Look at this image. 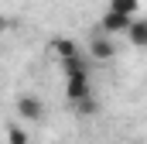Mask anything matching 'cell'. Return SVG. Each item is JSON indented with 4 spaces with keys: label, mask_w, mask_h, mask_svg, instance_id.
<instances>
[{
    "label": "cell",
    "mask_w": 147,
    "mask_h": 144,
    "mask_svg": "<svg viewBox=\"0 0 147 144\" xmlns=\"http://www.w3.org/2000/svg\"><path fill=\"white\" fill-rule=\"evenodd\" d=\"M75 113H82V117H89V113H96V100L89 96V100H79V103H72Z\"/></svg>",
    "instance_id": "obj_10"
},
{
    "label": "cell",
    "mask_w": 147,
    "mask_h": 144,
    "mask_svg": "<svg viewBox=\"0 0 147 144\" xmlns=\"http://www.w3.org/2000/svg\"><path fill=\"white\" fill-rule=\"evenodd\" d=\"M7 141L10 144H28V130L21 124H7Z\"/></svg>",
    "instance_id": "obj_9"
},
{
    "label": "cell",
    "mask_w": 147,
    "mask_h": 144,
    "mask_svg": "<svg viewBox=\"0 0 147 144\" xmlns=\"http://www.w3.org/2000/svg\"><path fill=\"white\" fill-rule=\"evenodd\" d=\"M65 96H69L72 103L89 100V96H92V89H89V75H86V79H69V82H65Z\"/></svg>",
    "instance_id": "obj_4"
},
{
    "label": "cell",
    "mask_w": 147,
    "mask_h": 144,
    "mask_svg": "<svg viewBox=\"0 0 147 144\" xmlns=\"http://www.w3.org/2000/svg\"><path fill=\"white\" fill-rule=\"evenodd\" d=\"M51 52H55L58 58H72V55H79V45H75L72 38H55V41H51Z\"/></svg>",
    "instance_id": "obj_7"
},
{
    "label": "cell",
    "mask_w": 147,
    "mask_h": 144,
    "mask_svg": "<svg viewBox=\"0 0 147 144\" xmlns=\"http://www.w3.org/2000/svg\"><path fill=\"white\" fill-rule=\"evenodd\" d=\"M127 38H130V45H137V48H147V21H144V17H134V24H130Z\"/></svg>",
    "instance_id": "obj_6"
},
{
    "label": "cell",
    "mask_w": 147,
    "mask_h": 144,
    "mask_svg": "<svg viewBox=\"0 0 147 144\" xmlns=\"http://www.w3.org/2000/svg\"><path fill=\"white\" fill-rule=\"evenodd\" d=\"M62 69H65V79H86V75H89V65L82 62V55L62 58Z\"/></svg>",
    "instance_id": "obj_5"
},
{
    "label": "cell",
    "mask_w": 147,
    "mask_h": 144,
    "mask_svg": "<svg viewBox=\"0 0 147 144\" xmlns=\"http://www.w3.org/2000/svg\"><path fill=\"white\" fill-rule=\"evenodd\" d=\"M130 24H134V17H130V14H120V10H113V7H106V14L99 17V28H103L106 35H120V31H130Z\"/></svg>",
    "instance_id": "obj_1"
},
{
    "label": "cell",
    "mask_w": 147,
    "mask_h": 144,
    "mask_svg": "<svg viewBox=\"0 0 147 144\" xmlns=\"http://www.w3.org/2000/svg\"><path fill=\"white\" fill-rule=\"evenodd\" d=\"M113 10H120V14H130V17H137V10H140V0H110Z\"/></svg>",
    "instance_id": "obj_8"
},
{
    "label": "cell",
    "mask_w": 147,
    "mask_h": 144,
    "mask_svg": "<svg viewBox=\"0 0 147 144\" xmlns=\"http://www.w3.org/2000/svg\"><path fill=\"white\" fill-rule=\"evenodd\" d=\"M17 113H21L28 124H38V120L45 117V107H41L38 96H21V100H17Z\"/></svg>",
    "instance_id": "obj_2"
},
{
    "label": "cell",
    "mask_w": 147,
    "mask_h": 144,
    "mask_svg": "<svg viewBox=\"0 0 147 144\" xmlns=\"http://www.w3.org/2000/svg\"><path fill=\"white\" fill-rule=\"evenodd\" d=\"M89 52H92V58H103V62H106V58H113V55H116L113 35H106V31H103V35H96L92 41H89Z\"/></svg>",
    "instance_id": "obj_3"
}]
</instances>
